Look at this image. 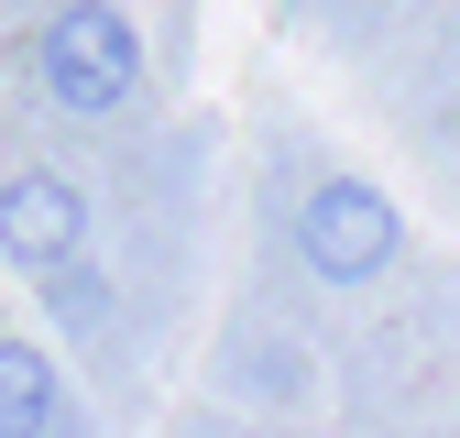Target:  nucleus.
<instances>
[{"label": "nucleus", "mask_w": 460, "mask_h": 438, "mask_svg": "<svg viewBox=\"0 0 460 438\" xmlns=\"http://www.w3.org/2000/svg\"><path fill=\"white\" fill-rule=\"evenodd\" d=\"M44 318L55 328H66V340H99V328H110V274L88 263V252H66V263H44Z\"/></svg>", "instance_id": "obj_5"}, {"label": "nucleus", "mask_w": 460, "mask_h": 438, "mask_svg": "<svg viewBox=\"0 0 460 438\" xmlns=\"http://www.w3.org/2000/svg\"><path fill=\"white\" fill-rule=\"evenodd\" d=\"M296 263L318 285H384V274L406 263V208L373 176H318L296 197Z\"/></svg>", "instance_id": "obj_2"}, {"label": "nucleus", "mask_w": 460, "mask_h": 438, "mask_svg": "<svg viewBox=\"0 0 460 438\" xmlns=\"http://www.w3.org/2000/svg\"><path fill=\"white\" fill-rule=\"evenodd\" d=\"M33 77L66 121H121L143 99V33L121 0H55L33 22Z\"/></svg>", "instance_id": "obj_1"}, {"label": "nucleus", "mask_w": 460, "mask_h": 438, "mask_svg": "<svg viewBox=\"0 0 460 438\" xmlns=\"http://www.w3.org/2000/svg\"><path fill=\"white\" fill-rule=\"evenodd\" d=\"M88 252V187L77 176H55V164H22V176H0V263H66Z\"/></svg>", "instance_id": "obj_3"}, {"label": "nucleus", "mask_w": 460, "mask_h": 438, "mask_svg": "<svg viewBox=\"0 0 460 438\" xmlns=\"http://www.w3.org/2000/svg\"><path fill=\"white\" fill-rule=\"evenodd\" d=\"M44 427H77V383L44 340H0V438H44Z\"/></svg>", "instance_id": "obj_4"}]
</instances>
